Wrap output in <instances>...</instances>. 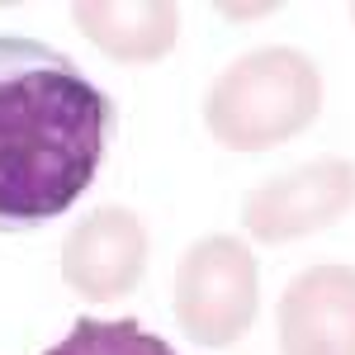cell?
Here are the masks:
<instances>
[{
    "label": "cell",
    "mask_w": 355,
    "mask_h": 355,
    "mask_svg": "<svg viewBox=\"0 0 355 355\" xmlns=\"http://www.w3.org/2000/svg\"><path fill=\"white\" fill-rule=\"evenodd\" d=\"M114 100L67 53L0 33V232L62 218L95 180Z\"/></svg>",
    "instance_id": "6da1fadb"
},
{
    "label": "cell",
    "mask_w": 355,
    "mask_h": 355,
    "mask_svg": "<svg viewBox=\"0 0 355 355\" xmlns=\"http://www.w3.org/2000/svg\"><path fill=\"white\" fill-rule=\"evenodd\" d=\"M322 114V71L299 48H251L227 62L209 95L204 123L227 152H270L279 142L299 137Z\"/></svg>",
    "instance_id": "7a4b0ae2"
},
{
    "label": "cell",
    "mask_w": 355,
    "mask_h": 355,
    "mask_svg": "<svg viewBox=\"0 0 355 355\" xmlns=\"http://www.w3.org/2000/svg\"><path fill=\"white\" fill-rule=\"evenodd\" d=\"M261 308V270L242 237L214 232L190 242L175 266V322L199 346L242 341Z\"/></svg>",
    "instance_id": "3957f363"
},
{
    "label": "cell",
    "mask_w": 355,
    "mask_h": 355,
    "mask_svg": "<svg viewBox=\"0 0 355 355\" xmlns=\"http://www.w3.org/2000/svg\"><path fill=\"white\" fill-rule=\"evenodd\" d=\"M355 209V162L318 157L242 199V227L256 242H299L308 232H322Z\"/></svg>",
    "instance_id": "277c9868"
},
{
    "label": "cell",
    "mask_w": 355,
    "mask_h": 355,
    "mask_svg": "<svg viewBox=\"0 0 355 355\" xmlns=\"http://www.w3.org/2000/svg\"><path fill=\"white\" fill-rule=\"evenodd\" d=\"M147 270V227L123 204L90 209L62 242V279L90 303H114L133 294Z\"/></svg>",
    "instance_id": "5b68a950"
},
{
    "label": "cell",
    "mask_w": 355,
    "mask_h": 355,
    "mask_svg": "<svg viewBox=\"0 0 355 355\" xmlns=\"http://www.w3.org/2000/svg\"><path fill=\"white\" fill-rule=\"evenodd\" d=\"M279 355H355V266H308L279 294Z\"/></svg>",
    "instance_id": "8992f818"
},
{
    "label": "cell",
    "mask_w": 355,
    "mask_h": 355,
    "mask_svg": "<svg viewBox=\"0 0 355 355\" xmlns=\"http://www.w3.org/2000/svg\"><path fill=\"white\" fill-rule=\"evenodd\" d=\"M71 24L114 62H162L180 38V5L171 0H76Z\"/></svg>",
    "instance_id": "52a82bcc"
},
{
    "label": "cell",
    "mask_w": 355,
    "mask_h": 355,
    "mask_svg": "<svg viewBox=\"0 0 355 355\" xmlns=\"http://www.w3.org/2000/svg\"><path fill=\"white\" fill-rule=\"evenodd\" d=\"M43 355H180L133 318H76L71 331Z\"/></svg>",
    "instance_id": "ba28073f"
},
{
    "label": "cell",
    "mask_w": 355,
    "mask_h": 355,
    "mask_svg": "<svg viewBox=\"0 0 355 355\" xmlns=\"http://www.w3.org/2000/svg\"><path fill=\"white\" fill-rule=\"evenodd\" d=\"M351 24H355V5H351Z\"/></svg>",
    "instance_id": "9c48e42d"
}]
</instances>
